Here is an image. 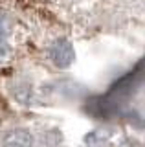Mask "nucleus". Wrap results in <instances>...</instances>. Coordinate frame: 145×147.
Returning a JSON list of instances; mask_svg holds the SVG:
<instances>
[{
  "label": "nucleus",
  "mask_w": 145,
  "mask_h": 147,
  "mask_svg": "<svg viewBox=\"0 0 145 147\" xmlns=\"http://www.w3.org/2000/svg\"><path fill=\"white\" fill-rule=\"evenodd\" d=\"M48 55H50V61L55 64L57 68H68L72 66V63L75 61V52H74V46H72L70 40L66 39H55L48 48Z\"/></svg>",
  "instance_id": "nucleus-1"
},
{
  "label": "nucleus",
  "mask_w": 145,
  "mask_h": 147,
  "mask_svg": "<svg viewBox=\"0 0 145 147\" xmlns=\"http://www.w3.org/2000/svg\"><path fill=\"white\" fill-rule=\"evenodd\" d=\"M2 147H33V134L28 129H13L2 140Z\"/></svg>",
  "instance_id": "nucleus-2"
},
{
  "label": "nucleus",
  "mask_w": 145,
  "mask_h": 147,
  "mask_svg": "<svg viewBox=\"0 0 145 147\" xmlns=\"http://www.w3.org/2000/svg\"><path fill=\"white\" fill-rule=\"evenodd\" d=\"M11 96L19 101L20 105H30L31 103V98H33V88L28 81H19L13 85L11 88Z\"/></svg>",
  "instance_id": "nucleus-3"
},
{
  "label": "nucleus",
  "mask_w": 145,
  "mask_h": 147,
  "mask_svg": "<svg viewBox=\"0 0 145 147\" xmlns=\"http://www.w3.org/2000/svg\"><path fill=\"white\" fill-rule=\"evenodd\" d=\"M11 35V17L7 13H0V44L7 40Z\"/></svg>",
  "instance_id": "nucleus-4"
},
{
  "label": "nucleus",
  "mask_w": 145,
  "mask_h": 147,
  "mask_svg": "<svg viewBox=\"0 0 145 147\" xmlns=\"http://www.w3.org/2000/svg\"><path fill=\"white\" fill-rule=\"evenodd\" d=\"M85 142H87L88 147H103L105 142H107V134L103 131H94V132H90V134L87 136Z\"/></svg>",
  "instance_id": "nucleus-5"
}]
</instances>
